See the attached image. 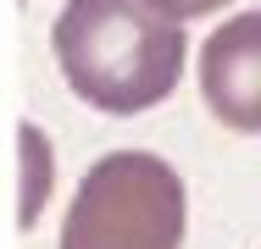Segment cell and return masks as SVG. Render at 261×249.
I'll use <instances>...</instances> for the list:
<instances>
[{
	"instance_id": "obj_1",
	"label": "cell",
	"mask_w": 261,
	"mask_h": 249,
	"mask_svg": "<svg viewBox=\"0 0 261 249\" xmlns=\"http://www.w3.org/2000/svg\"><path fill=\"white\" fill-rule=\"evenodd\" d=\"M67 89L106 116H139L184 78V22L156 0H67L50 28Z\"/></svg>"
},
{
	"instance_id": "obj_2",
	"label": "cell",
	"mask_w": 261,
	"mask_h": 249,
	"mask_svg": "<svg viewBox=\"0 0 261 249\" xmlns=\"http://www.w3.org/2000/svg\"><path fill=\"white\" fill-rule=\"evenodd\" d=\"M184 177L150 149L100 155L61 222V249H178Z\"/></svg>"
},
{
	"instance_id": "obj_3",
	"label": "cell",
	"mask_w": 261,
	"mask_h": 249,
	"mask_svg": "<svg viewBox=\"0 0 261 249\" xmlns=\"http://www.w3.org/2000/svg\"><path fill=\"white\" fill-rule=\"evenodd\" d=\"M200 95L222 128L261 133V11H239L211 28L200 50Z\"/></svg>"
},
{
	"instance_id": "obj_4",
	"label": "cell",
	"mask_w": 261,
	"mask_h": 249,
	"mask_svg": "<svg viewBox=\"0 0 261 249\" xmlns=\"http://www.w3.org/2000/svg\"><path fill=\"white\" fill-rule=\"evenodd\" d=\"M17 144H22V199H17V222L34 227L39 210H45V194H50V139H45L39 128H22Z\"/></svg>"
},
{
	"instance_id": "obj_5",
	"label": "cell",
	"mask_w": 261,
	"mask_h": 249,
	"mask_svg": "<svg viewBox=\"0 0 261 249\" xmlns=\"http://www.w3.org/2000/svg\"><path fill=\"white\" fill-rule=\"evenodd\" d=\"M167 17H178V22H189V17H206V11H222V6H233V0H156Z\"/></svg>"
}]
</instances>
